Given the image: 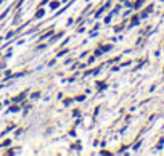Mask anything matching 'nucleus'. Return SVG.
<instances>
[{
	"label": "nucleus",
	"instance_id": "nucleus-1",
	"mask_svg": "<svg viewBox=\"0 0 164 156\" xmlns=\"http://www.w3.org/2000/svg\"><path fill=\"white\" fill-rule=\"evenodd\" d=\"M18 110H19V108H18V106H11V108H10V111H13V113H16Z\"/></svg>",
	"mask_w": 164,
	"mask_h": 156
},
{
	"label": "nucleus",
	"instance_id": "nucleus-2",
	"mask_svg": "<svg viewBox=\"0 0 164 156\" xmlns=\"http://www.w3.org/2000/svg\"><path fill=\"white\" fill-rule=\"evenodd\" d=\"M84 98H85V97H84V95H79V97H76V100H79V101H82Z\"/></svg>",
	"mask_w": 164,
	"mask_h": 156
}]
</instances>
